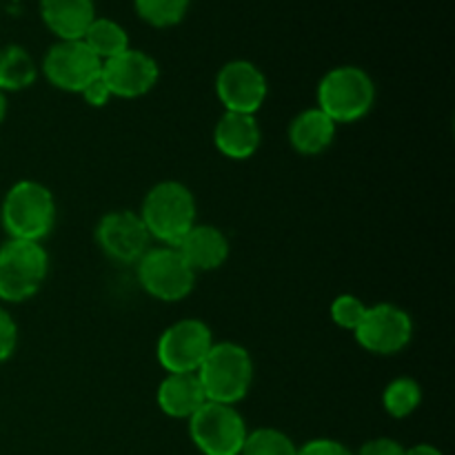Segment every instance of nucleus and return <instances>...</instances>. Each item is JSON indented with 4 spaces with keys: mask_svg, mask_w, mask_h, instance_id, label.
I'll use <instances>...</instances> for the list:
<instances>
[{
    "mask_svg": "<svg viewBox=\"0 0 455 455\" xmlns=\"http://www.w3.org/2000/svg\"><path fill=\"white\" fill-rule=\"evenodd\" d=\"M138 283L160 302H180L194 291L196 271L187 265L176 247H149V251L136 262Z\"/></svg>",
    "mask_w": 455,
    "mask_h": 455,
    "instance_id": "6",
    "label": "nucleus"
},
{
    "mask_svg": "<svg viewBox=\"0 0 455 455\" xmlns=\"http://www.w3.org/2000/svg\"><path fill=\"white\" fill-rule=\"evenodd\" d=\"M262 140L260 124L256 123V116L249 114H234L225 111L220 116L213 132V142L216 149L225 158L231 160H247L258 151Z\"/></svg>",
    "mask_w": 455,
    "mask_h": 455,
    "instance_id": "15",
    "label": "nucleus"
},
{
    "mask_svg": "<svg viewBox=\"0 0 455 455\" xmlns=\"http://www.w3.org/2000/svg\"><path fill=\"white\" fill-rule=\"evenodd\" d=\"M298 455H354L342 443L331 438H315L298 447Z\"/></svg>",
    "mask_w": 455,
    "mask_h": 455,
    "instance_id": "27",
    "label": "nucleus"
},
{
    "mask_svg": "<svg viewBox=\"0 0 455 455\" xmlns=\"http://www.w3.org/2000/svg\"><path fill=\"white\" fill-rule=\"evenodd\" d=\"M96 243L111 260L133 265L149 251L151 235L136 212L118 209L100 218L96 227Z\"/></svg>",
    "mask_w": 455,
    "mask_h": 455,
    "instance_id": "10",
    "label": "nucleus"
},
{
    "mask_svg": "<svg viewBox=\"0 0 455 455\" xmlns=\"http://www.w3.org/2000/svg\"><path fill=\"white\" fill-rule=\"evenodd\" d=\"M338 124L318 107L300 111L289 124V145L302 156H320L333 145Z\"/></svg>",
    "mask_w": 455,
    "mask_h": 455,
    "instance_id": "18",
    "label": "nucleus"
},
{
    "mask_svg": "<svg viewBox=\"0 0 455 455\" xmlns=\"http://www.w3.org/2000/svg\"><path fill=\"white\" fill-rule=\"evenodd\" d=\"M404 455H443V451L434 444H416V447L404 449Z\"/></svg>",
    "mask_w": 455,
    "mask_h": 455,
    "instance_id": "29",
    "label": "nucleus"
},
{
    "mask_svg": "<svg viewBox=\"0 0 455 455\" xmlns=\"http://www.w3.org/2000/svg\"><path fill=\"white\" fill-rule=\"evenodd\" d=\"M156 400L164 416L189 420L207 403V395L196 373H167V378L160 382Z\"/></svg>",
    "mask_w": 455,
    "mask_h": 455,
    "instance_id": "17",
    "label": "nucleus"
},
{
    "mask_svg": "<svg viewBox=\"0 0 455 455\" xmlns=\"http://www.w3.org/2000/svg\"><path fill=\"white\" fill-rule=\"evenodd\" d=\"M354 455H404V447L391 438H376L363 444V449Z\"/></svg>",
    "mask_w": 455,
    "mask_h": 455,
    "instance_id": "28",
    "label": "nucleus"
},
{
    "mask_svg": "<svg viewBox=\"0 0 455 455\" xmlns=\"http://www.w3.org/2000/svg\"><path fill=\"white\" fill-rule=\"evenodd\" d=\"M40 18L58 40H83L96 18L93 0H40Z\"/></svg>",
    "mask_w": 455,
    "mask_h": 455,
    "instance_id": "16",
    "label": "nucleus"
},
{
    "mask_svg": "<svg viewBox=\"0 0 455 455\" xmlns=\"http://www.w3.org/2000/svg\"><path fill=\"white\" fill-rule=\"evenodd\" d=\"M102 62L92 53L83 40H58L44 53L43 71L49 83L60 92L80 93L84 84L96 78Z\"/></svg>",
    "mask_w": 455,
    "mask_h": 455,
    "instance_id": "11",
    "label": "nucleus"
},
{
    "mask_svg": "<svg viewBox=\"0 0 455 455\" xmlns=\"http://www.w3.org/2000/svg\"><path fill=\"white\" fill-rule=\"evenodd\" d=\"M0 220L9 238L43 243L56 225V200L44 185L20 180L4 194Z\"/></svg>",
    "mask_w": 455,
    "mask_h": 455,
    "instance_id": "2",
    "label": "nucleus"
},
{
    "mask_svg": "<svg viewBox=\"0 0 455 455\" xmlns=\"http://www.w3.org/2000/svg\"><path fill=\"white\" fill-rule=\"evenodd\" d=\"M100 74L114 98H140L156 87L160 69L149 53L129 47L120 56L102 62Z\"/></svg>",
    "mask_w": 455,
    "mask_h": 455,
    "instance_id": "13",
    "label": "nucleus"
},
{
    "mask_svg": "<svg viewBox=\"0 0 455 455\" xmlns=\"http://www.w3.org/2000/svg\"><path fill=\"white\" fill-rule=\"evenodd\" d=\"M80 96H83V100L87 102L89 107H96V109H100V107H105L107 102L114 98V93H111L109 84L105 83L102 74H98L96 78H92L87 84H84V89L80 92Z\"/></svg>",
    "mask_w": 455,
    "mask_h": 455,
    "instance_id": "26",
    "label": "nucleus"
},
{
    "mask_svg": "<svg viewBox=\"0 0 455 455\" xmlns=\"http://www.w3.org/2000/svg\"><path fill=\"white\" fill-rule=\"evenodd\" d=\"M49 271V256L40 243L9 238L0 244V300L25 302L38 293Z\"/></svg>",
    "mask_w": 455,
    "mask_h": 455,
    "instance_id": "5",
    "label": "nucleus"
},
{
    "mask_svg": "<svg viewBox=\"0 0 455 455\" xmlns=\"http://www.w3.org/2000/svg\"><path fill=\"white\" fill-rule=\"evenodd\" d=\"M38 69L29 52L18 44L0 47V92H20L34 84Z\"/></svg>",
    "mask_w": 455,
    "mask_h": 455,
    "instance_id": "20",
    "label": "nucleus"
},
{
    "mask_svg": "<svg viewBox=\"0 0 455 455\" xmlns=\"http://www.w3.org/2000/svg\"><path fill=\"white\" fill-rule=\"evenodd\" d=\"M207 403L238 404L253 382V360L243 345L213 342L212 351L196 371Z\"/></svg>",
    "mask_w": 455,
    "mask_h": 455,
    "instance_id": "3",
    "label": "nucleus"
},
{
    "mask_svg": "<svg viewBox=\"0 0 455 455\" xmlns=\"http://www.w3.org/2000/svg\"><path fill=\"white\" fill-rule=\"evenodd\" d=\"M4 116H7V98H4V93L0 92V124H3Z\"/></svg>",
    "mask_w": 455,
    "mask_h": 455,
    "instance_id": "30",
    "label": "nucleus"
},
{
    "mask_svg": "<svg viewBox=\"0 0 455 455\" xmlns=\"http://www.w3.org/2000/svg\"><path fill=\"white\" fill-rule=\"evenodd\" d=\"M212 347V329L198 318H185L164 329L156 347V355L167 373H196Z\"/></svg>",
    "mask_w": 455,
    "mask_h": 455,
    "instance_id": "8",
    "label": "nucleus"
},
{
    "mask_svg": "<svg viewBox=\"0 0 455 455\" xmlns=\"http://www.w3.org/2000/svg\"><path fill=\"white\" fill-rule=\"evenodd\" d=\"M422 403V387L413 378H395L382 394V407L391 418H409Z\"/></svg>",
    "mask_w": 455,
    "mask_h": 455,
    "instance_id": "21",
    "label": "nucleus"
},
{
    "mask_svg": "<svg viewBox=\"0 0 455 455\" xmlns=\"http://www.w3.org/2000/svg\"><path fill=\"white\" fill-rule=\"evenodd\" d=\"M140 220L154 240L176 247L182 235L196 225L198 204L189 187L176 180H164L147 191L140 207Z\"/></svg>",
    "mask_w": 455,
    "mask_h": 455,
    "instance_id": "1",
    "label": "nucleus"
},
{
    "mask_svg": "<svg viewBox=\"0 0 455 455\" xmlns=\"http://www.w3.org/2000/svg\"><path fill=\"white\" fill-rule=\"evenodd\" d=\"M240 455H298V447L287 434L271 427L249 431Z\"/></svg>",
    "mask_w": 455,
    "mask_h": 455,
    "instance_id": "23",
    "label": "nucleus"
},
{
    "mask_svg": "<svg viewBox=\"0 0 455 455\" xmlns=\"http://www.w3.org/2000/svg\"><path fill=\"white\" fill-rule=\"evenodd\" d=\"M367 314V305L354 293H342L331 302V320L345 331H355Z\"/></svg>",
    "mask_w": 455,
    "mask_h": 455,
    "instance_id": "24",
    "label": "nucleus"
},
{
    "mask_svg": "<svg viewBox=\"0 0 455 455\" xmlns=\"http://www.w3.org/2000/svg\"><path fill=\"white\" fill-rule=\"evenodd\" d=\"M176 249L196 274H203V271H216L225 265L229 258V238L218 227L196 222L182 235Z\"/></svg>",
    "mask_w": 455,
    "mask_h": 455,
    "instance_id": "14",
    "label": "nucleus"
},
{
    "mask_svg": "<svg viewBox=\"0 0 455 455\" xmlns=\"http://www.w3.org/2000/svg\"><path fill=\"white\" fill-rule=\"evenodd\" d=\"M355 340L373 355H394L407 349L413 338V320L391 302L367 307L363 323L355 329Z\"/></svg>",
    "mask_w": 455,
    "mask_h": 455,
    "instance_id": "9",
    "label": "nucleus"
},
{
    "mask_svg": "<svg viewBox=\"0 0 455 455\" xmlns=\"http://www.w3.org/2000/svg\"><path fill=\"white\" fill-rule=\"evenodd\" d=\"M189 4L191 0H133V7H136L140 20L156 29L176 27L178 22L185 20Z\"/></svg>",
    "mask_w": 455,
    "mask_h": 455,
    "instance_id": "22",
    "label": "nucleus"
},
{
    "mask_svg": "<svg viewBox=\"0 0 455 455\" xmlns=\"http://www.w3.org/2000/svg\"><path fill=\"white\" fill-rule=\"evenodd\" d=\"M247 434V422L234 404L204 403L189 418L191 440L204 455H240Z\"/></svg>",
    "mask_w": 455,
    "mask_h": 455,
    "instance_id": "7",
    "label": "nucleus"
},
{
    "mask_svg": "<svg viewBox=\"0 0 455 455\" xmlns=\"http://www.w3.org/2000/svg\"><path fill=\"white\" fill-rule=\"evenodd\" d=\"M83 43L92 49L93 56L100 62L109 60V58L120 56L129 49V34L120 22L111 20V18H93L92 25L87 27L83 36Z\"/></svg>",
    "mask_w": 455,
    "mask_h": 455,
    "instance_id": "19",
    "label": "nucleus"
},
{
    "mask_svg": "<svg viewBox=\"0 0 455 455\" xmlns=\"http://www.w3.org/2000/svg\"><path fill=\"white\" fill-rule=\"evenodd\" d=\"M18 345V327L9 311L0 307V363L9 360Z\"/></svg>",
    "mask_w": 455,
    "mask_h": 455,
    "instance_id": "25",
    "label": "nucleus"
},
{
    "mask_svg": "<svg viewBox=\"0 0 455 455\" xmlns=\"http://www.w3.org/2000/svg\"><path fill=\"white\" fill-rule=\"evenodd\" d=\"M267 92L269 84L265 74L249 60L227 62L216 76V96L225 111L256 116V111L265 105Z\"/></svg>",
    "mask_w": 455,
    "mask_h": 455,
    "instance_id": "12",
    "label": "nucleus"
},
{
    "mask_svg": "<svg viewBox=\"0 0 455 455\" xmlns=\"http://www.w3.org/2000/svg\"><path fill=\"white\" fill-rule=\"evenodd\" d=\"M373 102L376 84L360 67H333L318 84V109H323L336 124L364 118L371 111Z\"/></svg>",
    "mask_w": 455,
    "mask_h": 455,
    "instance_id": "4",
    "label": "nucleus"
}]
</instances>
